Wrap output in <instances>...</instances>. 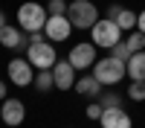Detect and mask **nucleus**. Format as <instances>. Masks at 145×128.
<instances>
[{
	"label": "nucleus",
	"mask_w": 145,
	"mask_h": 128,
	"mask_svg": "<svg viewBox=\"0 0 145 128\" xmlns=\"http://www.w3.org/2000/svg\"><path fill=\"white\" fill-rule=\"evenodd\" d=\"M110 55L119 58V61H128V58H131V50H128V44H125V41H116V44L110 47Z\"/></svg>",
	"instance_id": "nucleus-20"
},
{
	"label": "nucleus",
	"mask_w": 145,
	"mask_h": 128,
	"mask_svg": "<svg viewBox=\"0 0 145 128\" xmlns=\"http://www.w3.org/2000/svg\"><path fill=\"white\" fill-rule=\"evenodd\" d=\"M99 105L102 108H122V96L113 90H107V93H99Z\"/></svg>",
	"instance_id": "nucleus-18"
},
{
	"label": "nucleus",
	"mask_w": 145,
	"mask_h": 128,
	"mask_svg": "<svg viewBox=\"0 0 145 128\" xmlns=\"http://www.w3.org/2000/svg\"><path fill=\"white\" fill-rule=\"evenodd\" d=\"M46 12H50V15H67V0H50V3H46Z\"/></svg>",
	"instance_id": "nucleus-21"
},
{
	"label": "nucleus",
	"mask_w": 145,
	"mask_h": 128,
	"mask_svg": "<svg viewBox=\"0 0 145 128\" xmlns=\"http://www.w3.org/2000/svg\"><path fill=\"white\" fill-rule=\"evenodd\" d=\"M99 47H96L93 41H81V44H76L70 50V55H67V61L76 67V70H87V67H93L96 64V58H99Z\"/></svg>",
	"instance_id": "nucleus-6"
},
{
	"label": "nucleus",
	"mask_w": 145,
	"mask_h": 128,
	"mask_svg": "<svg viewBox=\"0 0 145 128\" xmlns=\"http://www.w3.org/2000/svg\"><path fill=\"white\" fill-rule=\"evenodd\" d=\"M76 73H78V70L72 67L67 58H64V61H55V64H52V81H55V87H58V90L76 87Z\"/></svg>",
	"instance_id": "nucleus-10"
},
{
	"label": "nucleus",
	"mask_w": 145,
	"mask_h": 128,
	"mask_svg": "<svg viewBox=\"0 0 145 128\" xmlns=\"http://www.w3.org/2000/svg\"><path fill=\"white\" fill-rule=\"evenodd\" d=\"M125 67H128V79L131 81H145V50L142 53H131Z\"/></svg>",
	"instance_id": "nucleus-13"
},
{
	"label": "nucleus",
	"mask_w": 145,
	"mask_h": 128,
	"mask_svg": "<svg viewBox=\"0 0 145 128\" xmlns=\"http://www.w3.org/2000/svg\"><path fill=\"white\" fill-rule=\"evenodd\" d=\"M137 29L145 32V12H139V15H137Z\"/></svg>",
	"instance_id": "nucleus-24"
},
{
	"label": "nucleus",
	"mask_w": 145,
	"mask_h": 128,
	"mask_svg": "<svg viewBox=\"0 0 145 128\" xmlns=\"http://www.w3.org/2000/svg\"><path fill=\"white\" fill-rule=\"evenodd\" d=\"M46 18H50L46 6L35 3V0H26L23 6H18V26L23 32H38V29H44Z\"/></svg>",
	"instance_id": "nucleus-2"
},
{
	"label": "nucleus",
	"mask_w": 145,
	"mask_h": 128,
	"mask_svg": "<svg viewBox=\"0 0 145 128\" xmlns=\"http://www.w3.org/2000/svg\"><path fill=\"white\" fill-rule=\"evenodd\" d=\"M0 44H3L6 50H26L29 47V35L20 26H9L6 23V26L0 29Z\"/></svg>",
	"instance_id": "nucleus-11"
},
{
	"label": "nucleus",
	"mask_w": 145,
	"mask_h": 128,
	"mask_svg": "<svg viewBox=\"0 0 145 128\" xmlns=\"http://www.w3.org/2000/svg\"><path fill=\"white\" fill-rule=\"evenodd\" d=\"M70 32H72V23H70L67 15H50L46 23H44V35H46V41H52V44L67 41Z\"/></svg>",
	"instance_id": "nucleus-8"
},
{
	"label": "nucleus",
	"mask_w": 145,
	"mask_h": 128,
	"mask_svg": "<svg viewBox=\"0 0 145 128\" xmlns=\"http://www.w3.org/2000/svg\"><path fill=\"white\" fill-rule=\"evenodd\" d=\"M6 73H9V81L18 85V87H26V85L35 81V67L29 64V58H12Z\"/></svg>",
	"instance_id": "nucleus-7"
},
{
	"label": "nucleus",
	"mask_w": 145,
	"mask_h": 128,
	"mask_svg": "<svg viewBox=\"0 0 145 128\" xmlns=\"http://www.w3.org/2000/svg\"><path fill=\"white\" fill-rule=\"evenodd\" d=\"M102 128H134V122H131V114L125 108H105L102 116H99Z\"/></svg>",
	"instance_id": "nucleus-12"
},
{
	"label": "nucleus",
	"mask_w": 145,
	"mask_h": 128,
	"mask_svg": "<svg viewBox=\"0 0 145 128\" xmlns=\"http://www.w3.org/2000/svg\"><path fill=\"white\" fill-rule=\"evenodd\" d=\"M102 111H105V108H102V105H99V99H96V102H90V105H87V116H90V119H99V116H102Z\"/></svg>",
	"instance_id": "nucleus-22"
},
{
	"label": "nucleus",
	"mask_w": 145,
	"mask_h": 128,
	"mask_svg": "<svg viewBox=\"0 0 145 128\" xmlns=\"http://www.w3.org/2000/svg\"><path fill=\"white\" fill-rule=\"evenodd\" d=\"M6 26V15H3V12H0V29H3Z\"/></svg>",
	"instance_id": "nucleus-26"
},
{
	"label": "nucleus",
	"mask_w": 145,
	"mask_h": 128,
	"mask_svg": "<svg viewBox=\"0 0 145 128\" xmlns=\"http://www.w3.org/2000/svg\"><path fill=\"white\" fill-rule=\"evenodd\" d=\"M0 119H3L9 128H18L23 119H26V105H23V99L6 96L3 105H0Z\"/></svg>",
	"instance_id": "nucleus-9"
},
{
	"label": "nucleus",
	"mask_w": 145,
	"mask_h": 128,
	"mask_svg": "<svg viewBox=\"0 0 145 128\" xmlns=\"http://www.w3.org/2000/svg\"><path fill=\"white\" fill-rule=\"evenodd\" d=\"M128 99H134V102L145 99V81H131L128 85Z\"/></svg>",
	"instance_id": "nucleus-19"
},
{
	"label": "nucleus",
	"mask_w": 145,
	"mask_h": 128,
	"mask_svg": "<svg viewBox=\"0 0 145 128\" xmlns=\"http://www.w3.org/2000/svg\"><path fill=\"white\" fill-rule=\"evenodd\" d=\"M90 41H93L96 47H102V50H110L116 41H122V29L116 26V20L99 18V20L90 26Z\"/></svg>",
	"instance_id": "nucleus-4"
},
{
	"label": "nucleus",
	"mask_w": 145,
	"mask_h": 128,
	"mask_svg": "<svg viewBox=\"0 0 145 128\" xmlns=\"http://www.w3.org/2000/svg\"><path fill=\"white\" fill-rule=\"evenodd\" d=\"M113 20H116V26L122 29V32H125V29H137V12H131V9H125V6H122V12H119Z\"/></svg>",
	"instance_id": "nucleus-15"
},
{
	"label": "nucleus",
	"mask_w": 145,
	"mask_h": 128,
	"mask_svg": "<svg viewBox=\"0 0 145 128\" xmlns=\"http://www.w3.org/2000/svg\"><path fill=\"white\" fill-rule=\"evenodd\" d=\"M125 44H128V50H131V53H142V50H145V32L134 29V32L125 38Z\"/></svg>",
	"instance_id": "nucleus-17"
},
{
	"label": "nucleus",
	"mask_w": 145,
	"mask_h": 128,
	"mask_svg": "<svg viewBox=\"0 0 145 128\" xmlns=\"http://www.w3.org/2000/svg\"><path fill=\"white\" fill-rule=\"evenodd\" d=\"M76 93H81V96H87V99H99L102 81L96 76H81V79H76Z\"/></svg>",
	"instance_id": "nucleus-14"
},
{
	"label": "nucleus",
	"mask_w": 145,
	"mask_h": 128,
	"mask_svg": "<svg viewBox=\"0 0 145 128\" xmlns=\"http://www.w3.org/2000/svg\"><path fill=\"white\" fill-rule=\"evenodd\" d=\"M67 18L72 23V29H87L96 20H99V9L93 6V0H72V3H67Z\"/></svg>",
	"instance_id": "nucleus-3"
},
{
	"label": "nucleus",
	"mask_w": 145,
	"mask_h": 128,
	"mask_svg": "<svg viewBox=\"0 0 145 128\" xmlns=\"http://www.w3.org/2000/svg\"><path fill=\"white\" fill-rule=\"evenodd\" d=\"M93 76L102 81V87H113V85H119V81L128 76V67H125V61H119V58L105 55V58H96Z\"/></svg>",
	"instance_id": "nucleus-1"
},
{
	"label": "nucleus",
	"mask_w": 145,
	"mask_h": 128,
	"mask_svg": "<svg viewBox=\"0 0 145 128\" xmlns=\"http://www.w3.org/2000/svg\"><path fill=\"white\" fill-rule=\"evenodd\" d=\"M26 58L35 70H52V64L58 61V53H55V44L52 41H38V44H29L26 47Z\"/></svg>",
	"instance_id": "nucleus-5"
},
{
	"label": "nucleus",
	"mask_w": 145,
	"mask_h": 128,
	"mask_svg": "<svg viewBox=\"0 0 145 128\" xmlns=\"http://www.w3.org/2000/svg\"><path fill=\"white\" fill-rule=\"evenodd\" d=\"M119 12H122V3H110V6H107V18L113 20V18L119 15Z\"/></svg>",
	"instance_id": "nucleus-23"
},
{
	"label": "nucleus",
	"mask_w": 145,
	"mask_h": 128,
	"mask_svg": "<svg viewBox=\"0 0 145 128\" xmlns=\"http://www.w3.org/2000/svg\"><path fill=\"white\" fill-rule=\"evenodd\" d=\"M0 99H6V81H0Z\"/></svg>",
	"instance_id": "nucleus-25"
},
{
	"label": "nucleus",
	"mask_w": 145,
	"mask_h": 128,
	"mask_svg": "<svg viewBox=\"0 0 145 128\" xmlns=\"http://www.w3.org/2000/svg\"><path fill=\"white\" fill-rule=\"evenodd\" d=\"M35 87H38L41 93H46L50 87H55V81H52V70H38L35 73V81H32Z\"/></svg>",
	"instance_id": "nucleus-16"
}]
</instances>
